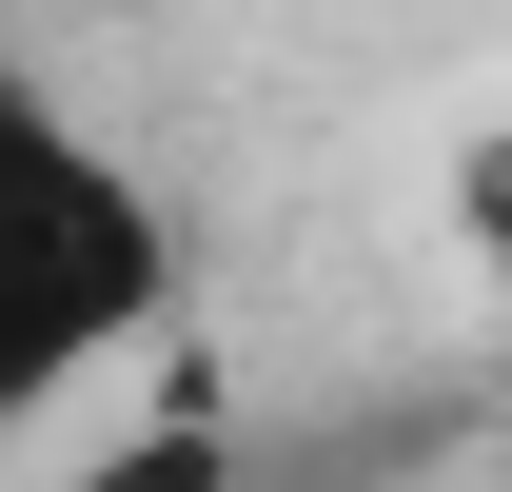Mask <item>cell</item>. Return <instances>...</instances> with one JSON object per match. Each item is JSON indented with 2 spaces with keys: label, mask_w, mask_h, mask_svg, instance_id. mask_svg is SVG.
I'll return each instance as SVG.
<instances>
[{
  "label": "cell",
  "mask_w": 512,
  "mask_h": 492,
  "mask_svg": "<svg viewBox=\"0 0 512 492\" xmlns=\"http://www.w3.org/2000/svg\"><path fill=\"white\" fill-rule=\"evenodd\" d=\"M178 315V217L40 60H0V433H40L79 374H119Z\"/></svg>",
  "instance_id": "cell-1"
},
{
  "label": "cell",
  "mask_w": 512,
  "mask_h": 492,
  "mask_svg": "<svg viewBox=\"0 0 512 492\" xmlns=\"http://www.w3.org/2000/svg\"><path fill=\"white\" fill-rule=\"evenodd\" d=\"M60 492H237V433H217V394H178L158 433H99Z\"/></svg>",
  "instance_id": "cell-2"
}]
</instances>
